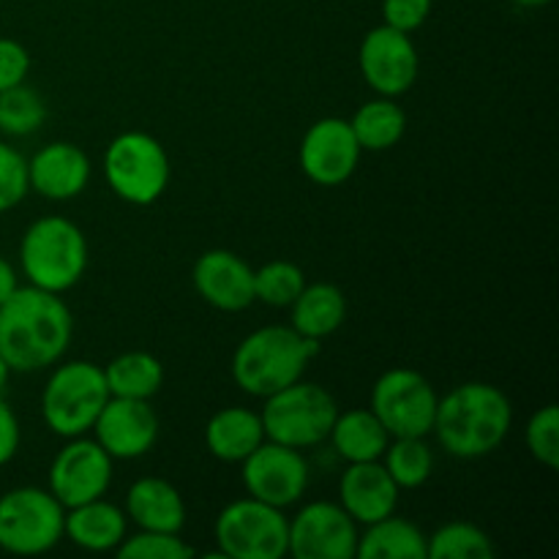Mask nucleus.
<instances>
[{
	"label": "nucleus",
	"instance_id": "nucleus-3",
	"mask_svg": "<svg viewBox=\"0 0 559 559\" xmlns=\"http://www.w3.org/2000/svg\"><path fill=\"white\" fill-rule=\"evenodd\" d=\"M320 342L306 338L293 325H267L249 333L233 355V380L243 393L265 399L304 377Z\"/></svg>",
	"mask_w": 559,
	"mask_h": 559
},
{
	"label": "nucleus",
	"instance_id": "nucleus-33",
	"mask_svg": "<svg viewBox=\"0 0 559 559\" xmlns=\"http://www.w3.org/2000/svg\"><path fill=\"white\" fill-rule=\"evenodd\" d=\"M524 440H527V451L533 453L535 462L549 469L559 467V409L555 404H546L538 413H533Z\"/></svg>",
	"mask_w": 559,
	"mask_h": 559
},
{
	"label": "nucleus",
	"instance_id": "nucleus-23",
	"mask_svg": "<svg viewBox=\"0 0 559 559\" xmlns=\"http://www.w3.org/2000/svg\"><path fill=\"white\" fill-rule=\"evenodd\" d=\"M328 440L333 442V451L344 462L355 464L382 459L388 442H391V435H388L385 426L377 420V415L371 409H347V413L338 409Z\"/></svg>",
	"mask_w": 559,
	"mask_h": 559
},
{
	"label": "nucleus",
	"instance_id": "nucleus-27",
	"mask_svg": "<svg viewBox=\"0 0 559 559\" xmlns=\"http://www.w3.org/2000/svg\"><path fill=\"white\" fill-rule=\"evenodd\" d=\"M349 129H353L360 151L380 153L402 142L404 131H407V112L393 98L380 96L358 107V112L349 120Z\"/></svg>",
	"mask_w": 559,
	"mask_h": 559
},
{
	"label": "nucleus",
	"instance_id": "nucleus-2",
	"mask_svg": "<svg viewBox=\"0 0 559 559\" xmlns=\"http://www.w3.org/2000/svg\"><path fill=\"white\" fill-rule=\"evenodd\" d=\"M513 407L500 388L489 382H464L437 399L435 435L442 451L456 459H480L506 442Z\"/></svg>",
	"mask_w": 559,
	"mask_h": 559
},
{
	"label": "nucleus",
	"instance_id": "nucleus-28",
	"mask_svg": "<svg viewBox=\"0 0 559 559\" xmlns=\"http://www.w3.org/2000/svg\"><path fill=\"white\" fill-rule=\"evenodd\" d=\"M382 459V467L399 489H420L435 469V453L426 445V437H391Z\"/></svg>",
	"mask_w": 559,
	"mask_h": 559
},
{
	"label": "nucleus",
	"instance_id": "nucleus-1",
	"mask_svg": "<svg viewBox=\"0 0 559 559\" xmlns=\"http://www.w3.org/2000/svg\"><path fill=\"white\" fill-rule=\"evenodd\" d=\"M74 333L69 306L63 298L33 284L16 287L0 304V358L11 371L49 369L66 355Z\"/></svg>",
	"mask_w": 559,
	"mask_h": 559
},
{
	"label": "nucleus",
	"instance_id": "nucleus-21",
	"mask_svg": "<svg viewBox=\"0 0 559 559\" xmlns=\"http://www.w3.org/2000/svg\"><path fill=\"white\" fill-rule=\"evenodd\" d=\"M129 519L118 506L107 502L104 497L82 506L66 508L63 538L85 551H112L123 544Z\"/></svg>",
	"mask_w": 559,
	"mask_h": 559
},
{
	"label": "nucleus",
	"instance_id": "nucleus-39",
	"mask_svg": "<svg viewBox=\"0 0 559 559\" xmlns=\"http://www.w3.org/2000/svg\"><path fill=\"white\" fill-rule=\"evenodd\" d=\"M9 377H11V369H9V364H5V360L0 358V396H3L5 385H9Z\"/></svg>",
	"mask_w": 559,
	"mask_h": 559
},
{
	"label": "nucleus",
	"instance_id": "nucleus-30",
	"mask_svg": "<svg viewBox=\"0 0 559 559\" xmlns=\"http://www.w3.org/2000/svg\"><path fill=\"white\" fill-rule=\"evenodd\" d=\"M47 120V104L41 93L22 85L0 91V131L9 136H31Z\"/></svg>",
	"mask_w": 559,
	"mask_h": 559
},
{
	"label": "nucleus",
	"instance_id": "nucleus-15",
	"mask_svg": "<svg viewBox=\"0 0 559 559\" xmlns=\"http://www.w3.org/2000/svg\"><path fill=\"white\" fill-rule=\"evenodd\" d=\"M360 145L349 120L322 118L309 126L300 142V169L317 186H342L353 178L360 162Z\"/></svg>",
	"mask_w": 559,
	"mask_h": 559
},
{
	"label": "nucleus",
	"instance_id": "nucleus-26",
	"mask_svg": "<svg viewBox=\"0 0 559 559\" xmlns=\"http://www.w3.org/2000/svg\"><path fill=\"white\" fill-rule=\"evenodd\" d=\"M109 396L120 399H145L151 402L164 385V366L151 353H123L104 366Z\"/></svg>",
	"mask_w": 559,
	"mask_h": 559
},
{
	"label": "nucleus",
	"instance_id": "nucleus-34",
	"mask_svg": "<svg viewBox=\"0 0 559 559\" xmlns=\"http://www.w3.org/2000/svg\"><path fill=\"white\" fill-rule=\"evenodd\" d=\"M31 191L27 183V158L11 145L0 142V213H9L25 200Z\"/></svg>",
	"mask_w": 559,
	"mask_h": 559
},
{
	"label": "nucleus",
	"instance_id": "nucleus-11",
	"mask_svg": "<svg viewBox=\"0 0 559 559\" xmlns=\"http://www.w3.org/2000/svg\"><path fill=\"white\" fill-rule=\"evenodd\" d=\"M240 478H243L246 495L284 511L306 495L309 462L298 448L265 440L240 462Z\"/></svg>",
	"mask_w": 559,
	"mask_h": 559
},
{
	"label": "nucleus",
	"instance_id": "nucleus-12",
	"mask_svg": "<svg viewBox=\"0 0 559 559\" xmlns=\"http://www.w3.org/2000/svg\"><path fill=\"white\" fill-rule=\"evenodd\" d=\"M358 524L338 502H309L289 519L287 555L295 559H355Z\"/></svg>",
	"mask_w": 559,
	"mask_h": 559
},
{
	"label": "nucleus",
	"instance_id": "nucleus-32",
	"mask_svg": "<svg viewBox=\"0 0 559 559\" xmlns=\"http://www.w3.org/2000/svg\"><path fill=\"white\" fill-rule=\"evenodd\" d=\"M120 559H189L194 549L180 538V533H156V530H140L136 535H126L118 546Z\"/></svg>",
	"mask_w": 559,
	"mask_h": 559
},
{
	"label": "nucleus",
	"instance_id": "nucleus-6",
	"mask_svg": "<svg viewBox=\"0 0 559 559\" xmlns=\"http://www.w3.org/2000/svg\"><path fill=\"white\" fill-rule=\"evenodd\" d=\"M336 415L338 404L331 391L317 382L298 380L265 396L260 418L265 440L306 451V448H314L328 440Z\"/></svg>",
	"mask_w": 559,
	"mask_h": 559
},
{
	"label": "nucleus",
	"instance_id": "nucleus-38",
	"mask_svg": "<svg viewBox=\"0 0 559 559\" xmlns=\"http://www.w3.org/2000/svg\"><path fill=\"white\" fill-rule=\"evenodd\" d=\"M16 287H20V282H16L14 265L5 257H0V304H5Z\"/></svg>",
	"mask_w": 559,
	"mask_h": 559
},
{
	"label": "nucleus",
	"instance_id": "nucleus-31",
	"mask_svg": "<svg viewBox=\"0 0 559 559\" xmlns=\"http://www.w3.org/2000/svg\"><path fill=\"white\" fill-rule=\"evenodd\" d=\"M306 287V276L295 262L273 260L265 262L260 271H254V300L273 306V309H287Z\"/></svg>",
	"mask_w": 559,
	"mask_h": 559
},
{
	"label": "nucleus",
	"instance_id": "nucleus-4",
	"mask_svg": "<svg viewBox=\"0 0 559 559\" xmlns=\"http://www.w3.org/2000/svg\"><path fill=\"white\" fill-rule=\"evenodd\" d=\"M20 267L27 284L63 295L80 284L87 267V240L66 216H41L25 229Z\"/></svg>",
	"mask_w": 559,
	"mask_h": 559
},
{
	"label": "nucleus",
	"instance_id": "nucleus-9",
	"mask_svg": "<svg viewBox=\"0 0 559 559\" xmlns=\"http://www.w3.org/2000/svg\"><path fill=\"white\" fill-rule=\"evenodd\" d=\"M289 519L282 508L243 497L218 513V555L229 559H282L287 557Z\"/></svg>",
	"mask_w": 559,
	"mask_h": 559
},
{
	"label": "nucleus",
	"instance_id": "nucleus-29",
	"mask_svg": "<svg viewBox=\"0 0 559 559\" xmlns=\"http://www.w3.org/2000/svg\"><path fill=\"white\" fill-rule=\"evenodd\" d=\"M495 544L469 522H448L426 538V559H491Z\"/></svg>",
	"mask_w": 559,
	"mask_h": 559
},
{
	"label": "nucleus",
	"instance_id": "nucleus-35",
	"mask_svg": "<svg viewBox=\"0 0 559 559\" xmlns=\"http://www.w3.org/2000/svg\"><path fill=\"white\" fill-rule=\"evenodd\" d=\"M431 0H382V16L385 25L402 33H413L429 20Z\"/></svg>",
	"mask_w": 559,
	"mask_h": 559
},
{
	"label": "nucleus",
	"instance_id": "nucleus-40",
	"mask_svg": "<svg viewBox=\"0 0 559 559\" xmlns=\"http://www.w3.org/2000/svg\"><path fill=\"white\" fill-rule=\"evenodd\" d=\"M513 3L524 5V9H540V5H549L551 0H513Z\"/></svg>",
	"mask_w": 559,
	"mask_h": 559
},
{
	"label": "nucleus",
	"instance_id": "nucleus-8",
	"mask_svg": "<svg viewBox=\"0 0 559 559\" xmlns=\"http://www.w3.org/2000/svg\"><path fill=\"white\" fill-rule=\"evenodd\" d=\"M66 508L49 489L20 486L0 497V549L16 557L47 555L63 538Z\"/></svg>",
	"mask_w": 559,
	"mask_h": 559
},
{
	"label": "nucleus",
	"instance_id": "nucleus-20",
	"mask_svg": "<svg viewBox=\"0 0 559 559\" xmlns=\"http://www.w3.org/2000/svg\"><path fill=\"white\" fill-rule=\"evenodd\" d=\"M126 516L140 530L180 533L186 524V502L164 478H140L126 491Z\"/></svg>",
	"mask_w": 559,
	"mask_h": 559
},
{
	"label": "nucleus",
	"instance_id": "nucleus-36",
	"mask_svg": "<svg viewBox=\"0 0 559 559\" xmlns=\"http://www.w3.org/2000/svg\"><path fill=\"white\" fill-rule=\"evenodd\" d=\"M31 74V52L14 38H0V91L22 85Z\"/></svg>",
	"mask_w": 559,
	"mask_h": 559
},
{
	"label": "nucleus",
	"instance_id": "nucleus-25",
	"mask_svg": "<svg viewBox=\"0 0 559 559\" xmlns=\"http://www.w3.org/2000/svg\"><path fill=\"white\" fill-rule=\"evenodd\" d=\"M355 557L360 559H426V535L418 524L399 516H385L380 522L366 524L358 535Z\"/></svg>",
	"mask_w": 559,
	"mask_h": 559
},
{
	"label": "nucleus",
	"instance_id": "nucleus-5",
	"mask_svg": "<svg viewBox=\"0 0 559 559\" xmlns=\"http://www.w3.org/2000/svg\"><path fill=\"white\" fill-rule=\"evenodd\" d=\"M109 402L102 366L91 360H69L52 371L41 393V418L58 437H82L93 429L98 413Z\"/></svg>",
	"mask_w": 559,
	"mask_h": 559
},
{
	"label": "nucleus",
	"instance_id": "nucleus-16",
	"mask_svg": "<svg viewBox=\"0 0 559 559\" xmlns=\"http://www.w3.org/2000/svg\"><path fill=\"white\" fill-rule=\"evenodd\" d=\"M93 440L104 448L112 459L145 456L153 451L158 440V415L145 399H120L109 396L93 424Z\"/></svg>",
	"mask_w": 559,
	"mask_h": 559
},
{
	"label": "nucleus",
	"instance_id": "nucleus-14",
	"mask_svg": "<svg viewBox=\"0 0 559 559\" xmlns=\"http://www.w3.org/2000/svg\"><path fill=\"white\" fill-rule=\"evenodd\" d=\"M364 80L374 93L385 98H396L407 93L418 80V49H415L409 33L385 25L371 27L364 36L358 52Z\"/></svg>",
	"mask_w": 559,
	"mask_h": 559
},
{
	"label": "nucleus",
	"instance_id": "nucleus-7",
	"mask_svg": "<svg viewBox=\"0 0 559 559\" xmlns=\"http://www.w3.org/2000/svg\"><path fill=\"white\" fill-rule=\"evenodd\" d=\"M104 178L129 205H153L169 186V156L156 136L123 131L104 153Z\"/></svg>",
	"mask_w": 559,
	"mask_h": 559
},
{
	"label": "nucleus",
	"instance_id": "nucleus-10",
	"mask_svg": "<svg viewBox=\"0 0 559 559\" xmlns=\"http://www.w3.org/2000/svg\"><path fill=\"white\" fill-rule=\"evenodd\" d=\"M437 393L420 371L391 369L371 388V413L391 437H429L435 429Z\"/></svg>",
	"mask_w": 559,
	"mask_h": 559
},
{
	"label": "nucleus",
	"instance_id": "nucleus-37",
	"mask_svg": "<svg viewBox=\"0 0 559 559\" xmlns=\"http://www.w3.org/2000/svg\"><path fill=\"white\" fill-rule=\"evenodd\" d=\"M20 420H16L14 409L9 407L3 396H0V467L9 464L20 451Z\"/></svg>",
	"mask_w": 559,
	"mask_h": 559
},
{
	"label": "nucleus",
	"instance_id": "nucleus-17",
	"mask_svg": "<svg viewBox=\"0 0 559 559\" xmlns=\"http://www.w3.org/2000/svg\"><path fill=\"white\" fill-rule=\"evenodd\" d=\"M191 282L197 295L218 311H243L254 304V267L227 249L200 254Z\"/></svg>",
	"mask_w": 559,
	"mask_h": 559
},
{
	"label": "nucleus",
	"instance_id": "nucleus-19",
	"mask_svg": "<svg viewBox=\"0 0 559 559\" xmlns=\"http://www.w3.org/2000/svg\"><path fill=\"white\" fill-rule=\"evenodd\" d=\"M399 486L382 467V462L347 464L338 480V506L355 519V524H371L396 513Z\"/></svg>",
	"mask_w": 559,
	"mask_h": 559
},
{
	"label": "nucleus",
	"instance_id": "nucleus-24",
	"mask_svg": "<svg viewBox=\"0 0 559 559\" xmlns=\"http://www.w3.org/2000/svg\"><path fill=\"white\" fill-rule=\"evenodd\" d=\"M293 322L289 325L306 338H328L342 328L347 317V298L336 284H306L298 298L293 300Z\"/></svg>",
	"mask_w": 559,
	"mask_h": 559
},
{
	"label": "nucleus",
	"instance_id": "nucleus-22",
	"mask_svg": "<svg viewBox=\"0 0 559 559\" xmlns=\"http://www.w3.org/2000/svg\"><path fill=\"white\" fill-rule=\"evenodd\" d=\"M262 442H265V429L260 413L254 409L224 407L205 426V445L218 462L240 464Z\"/></svg>",
	"mask_w": 559,
	"mask_h": 559
},
{
	"label": "nucleus",
	"instance_id": "nucleus-18",
	"mask_svg": "<svg viewBox=\"0 0 559 559\" xmlns=\"http://www.w3.org/2000/svg\"><path fill=\"white\" fill-rule=\"evenodd\" d=\"M27 183L47 200H74L91 183V158L74 142H49L27 162Z\"/></svg>",
	"mask_w": 559,
	"mask_h": 559
},
{
	"label": "nucleus",
	"instance_id": "nucleus-13",
	"mask_svg": "<svg viewBox=\"0 0 559 559\" xmlns=\"http://www.w3.org/2000/svg\"><path fill=\"white\" fill-rule=\"evenodd\" d=\"M115 459L96 440L69 437L49 467V491L63 508L82 506L107 495Z\"/></svg>",
	"mask_w": 559,
	"mask_h": 559
}]
</instances>
